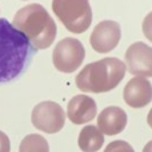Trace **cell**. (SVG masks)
<instances>
[{
    "label": "cell",
    "instance_id": "6da1fadb",
    "mask_svg": "<svg viewBox=\"0 0 152 152\" xmlns=\"http://www.w3.org/2000/svg\"><path fill=\"white\" fill-rule=\"evenodd\" d=\"M36 51L23 32L7 19H0V84L23 74Z\"/></svg>",
    "mask_w": 152,
    "mask_h": 152
},
{
    "label": "cell",
    "instance_id": "7a4b0ae2",
    "mask_svg": "<svg viewBox=\"0 0 152 152\" xmlns=\"http://www.w3.org/2000/svg\"><path fill=\"white\" fill-rule=\"evenodd\" d=\"M12 26L23 32L36 50H47L51 47L58 34L55 20L39 3L20 8L13 16Z\"/></svg>",
    "mask_w": 152,
    "mask_h": 152
},
{
    "label": "cell",
    "instance_id": "3957f363",
    "mask_svg": "<svg viewBox=\"0 0 152 152\" xmlns=\"http://www.w3.org/2000/svg\"><path fill=\"white\" fill-rule=\"evenodd\" d=\"M127 67L118 58H104L89 63L76 75V87L84 92H110L120 84Z\"/></svg>",
    "mask_w": 152,
    "mask_h": 152
},
{
    "label": "cell",
    "instance_id": "277c9868",
    "mask_svg": "<svg viewBox=\"0 0 152 152\" xmlns=\"http://www.w3.org/2000/svg\"><path fill=\"white\" fill-rule=\"evenodd\" d=\"M52 11L72 34H84L91 27L92 8L89 0H52Z\"/></svg>",
    "mask_w": 152,
    "mask_h": 152
},
{
    "label": "cell",
    "instance_id": "5b68a950",
    "mask_svg": "<svg viewBox=\"0 0 152 152\" xmlns=\"http://www.w3.org/2000/svg\"><path fill=\"white\" fill-rule=\"evenodd\" d=\"M86 58V50L80 40L75 37H64L56 44L52 52L53 66L63 74H72L80 68Z\"/></svg>",
    "mask_w": 152,
    "mask_h": 152
},
{
    "label": "cell",
    "instance_id": "8992f818",
    "mask_svg": "<svg viewBox=\"0 0 152 152\" xmlns=\"http://www.w3.org/2000/svg\"><path fill=\"white\" fill-rule=\"evenodd\" d=\"M31 121L35 128L45 134H56L64 127L66 113L61 105L58 103L47 100L42 102L32 110Z\"/></svg>",
    "mask_w": 152,
    "mask_h": 152
},
{
    "label": "cell",
    "instance_id": "52a82bcc",
    "mask_svg": "<svg viewBox=\"0 0 152 152\" xmlns=\"http://www.w3.org/2000/svg\"><path fill=\"white\" fill-rule=\"evenodd\" d=\"M121 37V28L118 21L103 20L94 28L89 44L96 52L108 53L118 47Z\"/></svg>",
    "mask_w": 152,
    "mask_h": 152
},
{
    "label": "cell",
    "instance_id": "ba28073f",
    "mask_svg": "<svg viewBox=\"0 0 152 152\" xmlns=\"http://www.w3.org/2000/svg\"><path fill=\"white\" fill-rule=\"evenodd\" d=\"M126 67L135 76L152 77V47L143 42L131 44L126 51Z\"/></svg>",
    "mask_w": 152,
    "mask_h": 152
},
{
    "label": "cell",
    "instance_id": "9c48e42d",
    "mask_svg": "<svg viewBox=\"0 0 152 152\" xmlns=\"http://www.w3.org/2000/svg\"><path fill=\"white\" fill-rule=\"evenodd\" d=\"M124 102L132 108H143L152 102V84L147 77L136 76L124 87Z\"/></svg>",
    "mask_w": 152,
    "mask_h": 152
},
{
    "label": "cell",
    "instance_id": "30bf717a",
    "mask_svg": "<svg viewBox=\"0 0 152 152\" xmlns=\"http://www.w3.org/2000/svg\"><path fill=\"white\" fill-rule=\"evenodd\" d=\"M96 112V103L87 95H76L67 105V116L74 124H84L94 120Z\"/></svg>",
    "mask_w": 152,
    "mask_h": 152
},
{
    "label": "cell",
    "instance_id": "8fae6325",
    "mask_svg": "<svg viewBox=\"0 0 152 152\" xmlns=\"http://www.w3.org/2000/svg\"><path fill=\"white\" fill-rule=\"evenodd\" d=\"M127 113L120 107H107L97 118V128L103 135H118L124 131L127 126Z\"/></svg>",
    "mask_w": 152,
    "mask_h": 152
},
{
    "label": "cell",
    "instance_id": "7c38bea8",
    "mask_svg": "<svg viewBox=\"0 0 152 152\" xmlns=\"http://www.w3.org/2000/svg\"><path fill=\"white\" fill-rule=\"evenodd\" d=\"M104 144V135L95 126H86L77 137V145L83 152H97Z\"/></svg>",
    "mask_w": 152,
    "mask_h": 152
},
{
    "label": "cell",
    "instance_id": "4fadbf2b",
    "mask_svg": "<svg viewBox=\"0 0 152 152\" xmlns=\"http://www.w3.org/2000/svg\"><path fill=\"white\" fill-rule=\"evenodd\" d=\"M19 152H50V145L42 135L31 134L21 140Z\"/></svg>",
    "mask_w": 152,
    "mask_h": 152
},
{
    "label": "cell",
    "instance_id": "5bb4252c",
    "mask_svg": "<svg viewBox=\"0 0 152 152\" xmlns=\"http://www.w3.org/2000/svg\"><path fill=\"white\" fill-rule=\"evenodd\" d=\"M104 152H135V151L129 143L124 142V140H115V142H111L105 147Z\"/></svg>",
    "mask_w": 152,
    "mask_h": 152
},
{
    "label": "cell",
    "instance_id": "9a60e30c",
    "mask_svg": "<svg viewBox=\"0 0 152 152\" xmlns=\"http://www.w3.org/2000/svg\"><path fill=\"white\" fill-rule=\"evenodd\" d=\"M142 31L143 35L152 43V11L145 15L144 20L142 23Z\"/></svg>",
    "mask_w": 152,
    "mask_h": 152
},
{
    "label": "cell",
    "instance_id": "2e32d148",
    "mask_svg": "<svg viewBox=\"0 0 152 152\" xmlns=\"http://www.w3.org/2000/svg\"><path fill=\"white\" fill-rule=\"evenodd\" d=\"M0 152H11L10 137L3 131H0Z\"/></svg>",
    "mask_w": 152,
    "mask_h": 152
},
{
    "label": "cell",
    "instance_id": "e0dca14e",
    "mask_svg": "<svg viewBox=\"0 0 152 152\" xmlns=\"http://www.w3.org/2000/svg\"><path fill=\"white\" fill-rule=\"evenodd\" d=\"M143 152H152V140H151V142H148L147 144L144 145V148H143Z\"/></svg>",
    "mask_w": 152,
    "mask_h": 152
},
{
    "label": "cell",
    "instance_id": "ac0fdd59",
    "mask_svg": "<svg viewBox=\"0 0 152 152\" xmlns=\"http://www.w3.org/2000/svg\"><path fill=\"white\" fill-rule=\"evenodd\" d=\"M147 123H148V126L152 128V108L150 110V112H148V116H147Z\"/></svg>",
    "mask_w": 152,
    "mask_h": 152
}]
</instances>
